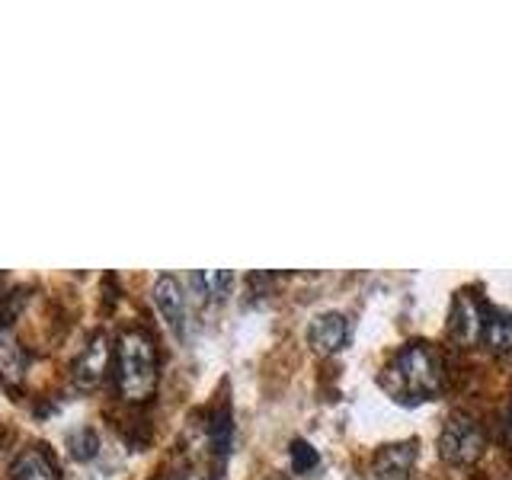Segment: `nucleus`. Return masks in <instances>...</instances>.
<instances>
[{"instance_id":"f257e3e1","label":"nucleus","mask_w":512,"mask_h":480,"mask_svg":"<svg viewBox=\"0 0 512 480\" xmlns=\"http://www.w3.org/2000/svg\"><path fill=\"white\" fill-rule=\"evenodd\" d=\"M381 388L400 404H423L442 388V359L429 343L416 340L397 349V356L384 365Z\"/></svg>"},{"instance_id":"f03ea898","label":"nucleus","mask_w":512,"mask_h":480,"mask_svg":"<svg viewBox=\"0 0 512 480\" xmlns=\"http://www.w3.org/2000/svg\"><path fill=\"white\" fill-rule=\"evenodd\" d=\"M116 384L119 394L141 404L157 391V349L144 330H125L116 346Z\"/></svg>"},{"instance_id":"7ed1b4c3","label":"nucleus","mask_w":512,"mask_h":480,"mask_svg":"<svg viewBox=\"0 0 512 480\" xmlns=\"http://www.w3.org/2000/svg\"><path fill=\"white\" fill-rule=\"evenodd\" d=\"M439 455L455 464V468H468L480 455H484V429L468 413H452L448 423L439 432Z\"/></svg>"},{"instance_id":"20e7f679","label":"nucleus","mask_w":512,"mask_h":480,"mask_svg":"<svg viewBox=\"0 0 512 480\" xmlns=\"http://www.w3.org/2000/svg\"><path fill=\"white\" fill-rule=\"evenodd\" d=\"M109 362H112V343H109V333L100 330L93 333L87 346L80 349V356L71 365V381L77 384L80 391H93L100 388L106 372H109Z\"/></svg>"},{"instance_id":"39448f33","label":"nucleus","mask_w":512,"mask_h":480,"mask_svg":"<svg viewBox=\"0 0 512 480\" xmlns=\"http://www.w3.org/2000/svg\"><path fill=\"white\" fill-rule=\"evenodd\" d=\"M484 317H487V304L474 292H468V288H461L455 295L452 314H448V333H452V340L461 346L480 343L484 340Z\"/></svg>"},{"instance_id":"423d86ee","label":"nucleus","mask_w":512,"mask_h":480,"mask_svg":"<svg viewBox=\"0 0 512 480\" xmlns=\"http://www.w3.org/2000/svg\"><path fill=\"white\" fill-rule=\"evenodd\" d=\"M349 333H352V324L343 311H324L311 320L308 343L317 356H333V352H340L349 343Z\"/></svg>"},{"instance_id":"0eeeda50","label":"nucleus","mask_w":512,"mask_h":480,"mask_svg":"<svg viewBox=\"0 0 512 480\" xmlns=\"http://www.w3.org/2000/svg\"><path fill=\"white\" fill-rule=\"evenodd\" d=\"M151 295H154V304H157L160 317H164V324L170 327V333L183 336V330H186V295H183L180 279L164 272V276H157Z\"/></svg>"},{"instance_id":"6e6552de","label":"nucleus","mask_w":512,"mask_h":480,"mask_svg":"<svg viewBox=\"0 0 512 480\" xmlns=\"http://www.w3.org/2000/svg\"><path fill=\"white\" fill-rule=\"evenodd\" d=\"M416 455H420V442H413V439L384 445L378 448V455L372 461V474L378 480H404L413 468Z\"/></svg>"},{"instance_id":"1a4fd4ad","label":"nucleus","mask_w":512,"mask_h":480,"mask_svg":"<svg viewBox=\"0 0 512 480\" xmlns=\"http://www.w3.org/2000/svg\"><path fill=\"white\" fill-rule=\"evenodd\" d=\"M10 480H58V464L42 448H26L13 458Z\"/></svg>"},{"instance_id":"9d476101","label":"nucleus","mask_w":512,"mask_h":480,"mask_svg":"<svg viewBox=\"0 0 512 480\" xmlns=\"http://www.w3.org/2000/svg\"><path fill=\"white\" fill-rule=\"evenodd\" d=\"M484 343L496 356H506L512 352V311L506 308H490L487 304V317H484Z\"/></svg>"},{"instance_id":"9b49d317","label":"nucleus","mask_w":512,"mask_h":480,"mask_svg":"<svg viewBox=\"0 0 512 480\" xmlns=\"http://www.w3.org/2000/svg\"><path fill=\"white\" fill-rule=\"evenodd\" d=\"M26 352L20 346V340L13 336L10 327H0V378L7 384H20L26 375Z\"/></svg>"},{"instance_id":"f8f14e48","label":"nucleus","mask_w":512,"mask_h":480,"mask_svg":"<svg viewBox=\"0 0 512 480\" xmlns=\"http://www.w3.org/2000/svg\"><path fill=\"white\" fill-rule=\"evenodd\" d=\"M208 439H212V452L218 455V461H224L231 455V445H234V416L231 407L221 404L212 413V423H208Z\"/></svg>"},{"instance_id":"ddd939ff","label":"nucleus","mask_w":512,"mask_h":480,"mask_svg":"<svg viewBox=\"0 0 512 480\" xmlns=\"http://www.w3.org/2000/svg\"><path fill=\"white\" fill-rule=\"evenodd\" d=\"M192 285L199 288L202 298H215V301H224V298L231 295V288H234V272H228V269L196 272V276H192Z\"/></svg>"},{"instance_id":"4468645a","label":"nucleus","mask_w":512,"mask_h":480,"mask_svg":"<svg viewBox=\"0 0 512 480\" xmlns=\"http://www.w3.org/2000/svg\"><path fill=\"white\" fill-rule=\"evenodd\" d=\"M288 455H292V471L295 474H308V471H314L317 468V452L314 448L304 442V439H295L292 442V448H288Z\"/></svg>"},{"instance_id":"2eb2a0df","label":"nucleus","mask_w":512,"mask_h":480,"mask_svg":"<svg viewBox=\"0 0 512 480\" xmlns=\"http://www.w3.org/2000/svg\"><path fill=\"white\" fill-rule=\"evenodd\" d=\"M71 452H74V458H93V452H96V436L90 429H80L77 436L71 439Z\"/></svg>"},{"instance_id":"dca6fc26","label":"nucleus","mask_w":512,"mask_h":480,"mask_svg":"<svg viewBox=\"0 0 512 480\" xmlns=\"http://www.w3.org/2000/svg\"><path fill=\"white\" fill-rule=\"evenodd\" d=\"M509 442H512V413H509Z\"/></svg>"}]
</instances>
